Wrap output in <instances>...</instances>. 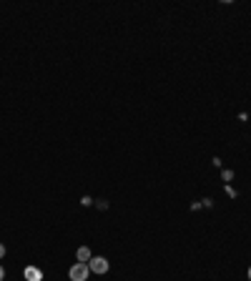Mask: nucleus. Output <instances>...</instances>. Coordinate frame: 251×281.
<instances>
[{"instance_id":"f257e3e1","label":"nucleus","mask_w":251,"mask_h":281,"mask_svg":"<svg viewBox=\"0 0 251 281\" xmlns=\"http://www.w3.org/2000/svg\"><path fill=\"white\" fill-rule=\"evenodd\" d=\"M68 276H70V281H88V276H91V269H88V264L78 261V264H73V266H70Z\"/></svg>"},{"instance_id":"f03ea898","label":"nucleus","mask_w":251,"mask_h":281,"mask_svg":"<svg viewBox=\"0 0 251 281\" xmlns=\"http://www.w3.org/2000/svg\"><path fill=\"white\" fill-rule=\"evenodd\" d=\"M88 269H91V274H101V276H103V274L111 269V264H108L103 256H93V259L88 261Z\"/></svg>"},{"instance_id":"39448f33","label":"nucleus","mask_w":251,"mask_h":281,"mask_svg":"<svg viewBox=\"0 0 251 281\" xmlns=\"http://www.w3.org/2000/svg\"><path fill=\"white\" fill-rule=\"evenodd\" d=\"M0 281H5V269L0 266Z\"/></svg>"},{"instance_id":"0eeeda50","label":"nucleus","mask_w":251,"mask_h":281,"mask_svg":"<svg viewBox=\"0 0 251 281\" xmlns=\"http://www.w3.org/2000/svg\"><path fill=\"white\" fill-rule=\"evenodd\" d=\"M249 281H251V266H249Z\"/></svg>"},{"instance_id":"7ed1b4c3","label":"nucleus","mask_w":251,"mask_h":281,"mask_svg":"<svg viewBox=\"0 0 251 281\" xmlns=\"http://www.w3.org/2000/svg\"><path fill=\"white\" fill-rule=\"evenodd\" d=\"M40 279H43L40 269H35V266H28V269H25V281H40Z\"/></svg>"},{"instance_id":"423d86ee","label":"nucleus","mask_w":251,"mask_h":281,"mask_svg":"<svg viewBox=\"0 0 251 281\" xmlns=\"http://www.w3.org/2000/svg\"><path fill=\"white\" fill-rule=\"evenodd\" d=\"M3 256H5V246L0 244V259H3Z\"/></svg>"},{"instance_id":"20e7f679","label":"nucleus","mask_w":251,"mask_h":281,"mask_svg":"<svg viewBox=\"0 0 251 281\" xmlns=\"http://www.w3.org/2000/svg\"><path fill=\"white\" fill-rule=\"evenodd\" d=\"M75 256H78V261H83V264H88V261L93 259V256H91V249H88V246H80Z\"/></svg>"}]
</instances>
